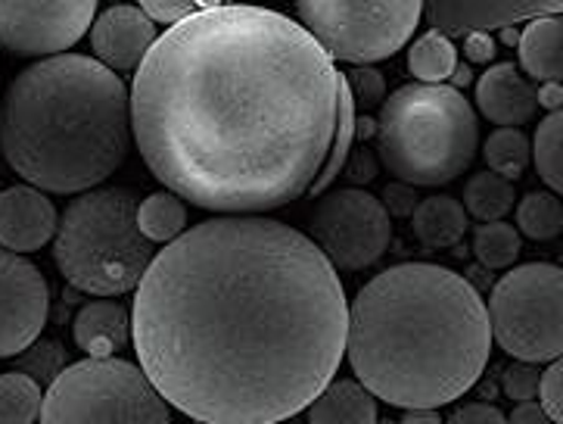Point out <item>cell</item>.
Wrapping results in <instances>:
<instances>
[{"mask_svg":"<svg viewBox=\"0 0 563 424\" xmlns=\"http://www.w3.org/2000/svg\"><path fill=\"white\" fill-rule=\"evenodd\" d=\"M32 352H25V359H22V369L25 371H32L35 374V381L37 378H51V374H59L56 371V366H59V350H56L54 344H41L37 347V340L29 347Z\"/></svg>","mask_w":563,"mask_h":424,"instance_id":"836d02e7","label":"cell"},{"mask_svg":"<svg viewBox=\"0 0 563 424\" xmlns=\"http://www.w3.org/2000/svg\"><path fill=\"white\" fill-rule=\"evenodd\" d=\"M563 231V204L551 191H532L517 206V235L554 240Z\"/></svg>","mask_w":563,"mask_h":424,"instance_id":"4316f807","label":"cell"},{"mask_svg":"<svg viewBox=\"0 0 563 424\" xmlns=\"http://www.w3.org/2000/svg\"><path fill=\"white\" fill-rule=\"evenodd\" d=\"M153 257V243L137 228V200L128 191H88L75 197L56 221V269L85 294L119 296L134 291Z\"/></svg>","mask_w":563,"mask_h":424,"instance_id":"8992f818","label":"cell"},{"mask_svg":"<svg viewBox=\"0 0 563 424\" xmlns=\"http://www.w3.org/2000/svg\"><path fill=\"white\" fill-rule=\"evenodd\" d=\"M380 204L389 216H411L418 206V194L411 185H389L383 191Z\"/></svg>","mask_w":563,"mask_h":424,"instance_id":"8d00e7d4","label":"cell"},{"mask_svg":"<svg viewBox=\"0 0 563 424\" xmlns=\"http://www.w3.org/2000/svg\"><path fill=\"white\" fill-rule=\"evenodd\" d=\"M93 0H0V44L19 56H59L91 29Z\"/></svg>","mask_w":563,"mask_h":424,"instance_id":"8fae6325","label":"cell"},{"mask_svg":"<svg viewBox=\"0 0 563 424\" xmlns=\"http://www.w3.org/2000/svg\"><path fill=\"white\" fill-rule=\"evenodd\" d=\"M41 424H172L168 403L122 359H85L63 369L41 400Z\"/></svg>","mask_w":563,"mask_h":424,"instance_id":"52a82bcc","label":"cell"},{"mask_svg":"<svg viewBox=\"0 0 563 424\" xmlns=\"http://www.w3.org/2000/svg\"><path fill=\"white\" fill-rule=\"evenodd\" d=\"M427 19L439 32H489L508 29L523 19L558 17L561 3H430Z\"/></svg>","mask_w":563,"mask_h":424,"instance_id":"2e32d148","label":"cell"},{"mask_svg":"<svg viewBox=\"0 0 563 424\" xmlns=\"http://www.w3.org/2000/svg\"><path fill=\"white\" fill-rule=\"evenodd\" d=\"M377 156H374V150H358V153H352L349 160H345V166H343V175L352 182L355 187H362L367 185L374 175H377Z\"/></svg>","mask_w":563,"mask_h":424,"instance_id":"e575fe53","label":"cell"},{"mask_svg":"<svg viewBox=\"0 0 563 424\" xmlns=\"http://www.w3.org/2000/svg\"><path fill=\"white\" fill-rule=\"evenodd\" d=\"M299 25L309 32L330 59L343 63H377L399 54L415 37L423 17L418 0L393 3H345V0H302Z\"/></svg>","mask_w":563,"mask_h":424,"instance_id":"9c48e42d","label":"cell"},{"mask_svg":"<svg viewBox=\"0 0 563 424\" xmlns=\"http://www.w3.org/2000/svg\"><path fill=\"white\" fill-rule=\"evenodd\" d=\"M464 213L473 216L479 225L486 221H505L510 209H514V182H505L495 172H479L473 175L467 187H464Z\"/></svg>","mask_w":563,"mask_h":424,"instance_id":"7402d4cb","label":"cell"},{"mask_svg":"<svg viewBox=\"0 0 563 424\" xmlns=\"http://www.w3.org/2000/svg\"><path fill=\"white\" fill-rule=\"evenodd\" d=\"M345 85H349V94H352V104H362V107H377L386 97V81L371 66L352 69V75H345Z\"/></svg>","mask_w":563,"mask_h":424,"instance_id":"f546056e","label":"cell"},{"mask_svg":"<svg viewBox=\"0 0 563 424\" xmlns=\"http://www.w3.org/2000/svg\"><path fill=\"white\" fill-rule=\"evenodd\" d=\"M411 231L415 238L430 250H449L467 231V213L449 194H433L420 200L411 213Z\"/></svg>","mask_w":563,"mask_h":424,"instance_id":"ffe728a7","label":"cell"},{"mask_svg":"<svg viewBox=\"0 0 563 424\" xmlns=\"http://www.w3.org/2000/svg\"><path fill=\"white\" fill-rule=\"evenodd\" d=\"M202 7L200 3H190V0H184V3H165V0H144L141 3V13H144L153 25L156 22H165V25H178L184 19H190L194 13H200Z\"/></svg>","mask_w":563,"mask_h":424,"instance_id":"d6a6232c","label":"cell"},{"mask_svg":"<svg viewBox=\"0 0 563 424\" xmlns=\"http://www.w3.org/2000/svg\"><path fill=\"white\" fill-rule=\"evenodd\" d=\"M54 204L29 185L0 191V250L35 253L56 235Z\"/></svg>","mask_w":563,"mask_h":424,"instance_id":"5bb4252c","label":"cell"},{"mask_svg":"<svg viewBox=\"0 0 563 424\" xmlns=\"http://www.w3.org/2000/svg\"><path fill=\"white\" fill-rule=\"evenodd\" d=\"M529 156L536 160L539 178L551 187V194L563 191V116L548 112L536 129V141L529 144Z\"/></svg>","mask_w":563,"mask_h":424,"instance_id":"d4e9b609","label":"cell"},{"mask_svg":"<svg viewBox=\"0 0 563 424\" xmlns=\"http://www.w3.org/2000/svg\"><path fill=\"white\" fill-rule=\"evenodd\" d=\"M156 25L141 13V7H110L93 19L91 47L100 66L110 73H131L144 63L150 47L156 44Z\"/></svg>","mask_w":563,"mask_h":424,"instance_id":"4fadbf2b","label":"cell"},{"mask_svg":"<svg viewBox=\"0 0 563 424\" xmlns=\"http://www.w3.org/2000/svg\"><path fill=\"white\" fill-rule=\"evenodd\" d=\"M536 104H539V107H545L548 112H561L563 107L561 81H545V85L539 88V94H536Z\"/></svg>","mask_w":563,"mask_h":424,"instance_id":"ab89813d","label":"cell"},{"mask_svg":"<svg viewBox=\"0 0 563 424\" xmlns=\"http://www.w3.org/2000/svg\"><path fill=\"white\" fill-rule=\"evenodd\" d=\"M343 281L309 235L219 216L165 243L137 284L131 344L168 406L202 424H277L345 356Z\"/></svg>","mask_w":563,"mask_h":424,"instance_id":"6da1fadb","label":"cell"},{"mask_svg":"<svg viewBox=\"0 0 563 424\" xmlns=\"http://www.w3.org/2000/svg\"><path fill=\"white\" fill-rule=\"evenodd\" d=\"M343 73L290 17L202 7L134 69L131 138L168 194L216 213L296 204L328 160Z\"/></svg>","mask_w":563,"mask_h":424,"instance_id":"7a4b0ae2","label":"cell"},{"mask_svg":"<svg viewBox=\"0 0 563 424\" xmlns=\"http://www.w3.org/2000/svg\"><path fill=\"white\" fill-rule=\"evenodd\" d=\"M445 424H508L501 409L489 406V403H467L454 412Z\"/></svg>","mask_w":563,"mask_h":424,"instance_id":"d590c367","label":"cell"},{"mask_svg":"<svg viewBox=\"0 0 563 424\" xmlns=\"http://www.w3.org/2000/svg\"><path fill=\"white\" fill-rule=\"evenodd\" d=\"M483 156L489 163V172L501 175L505 182L520 178L529 166V138L520 129H498L486 138Z\"/></svg>","mask_w":563,"mask_h":424,"instance_id":"f1b7e54d","label":"cell"},{"mask_svg":"<svg viewBox=\"0 0 563 424\" xmlns=\"http://www.w3.org/2000/svg\"><path fill=\"white\" fill-rule=\"evenodd\" d=\"M523 250V238L508 221H486L473 231V257L486 269H510Z\"/></svg>","mask_w":563,"mask_h":424,"instance_id":"83f0119b","label":"cell"},{"mask_svg":"<svg viewBox=\"0 0 563 424\" xmlns=\"http://www.w3.org/2000/svg\"><path fill=\"white\" fill-rule=\"evenodd\" d=\"M377 424H396V422H377Z\"/></svg>","mask_w":563,"mask_h":424,"instance_id":"ee69618b","label":"cell"},{"mask_svg":"<svg viewBox=\"0 0 563 424\" xmlns=\"http://www.w3.org/2000/svg\"><path fill=\"white\" fill-rule=\"evenodd\" d=\"M489 315L464 275L401 262L371 278L345 318V356L374 400L439 409L461 400L489 362Z\"/></svg>","mask_w":563,"mask_h":424,"instance_id":"3957f363","label":"cell"},{"mask_svg":"<svg viewBox=\"0 0 563 424\" xmlns=\"http://www.w3.org/2000/svg\"><path fill=\"white\" fill-rule=\"evenodd\" d=\"M539 406L545 412L548 418L554 424H563V371L561 362H551L542 371V381H539Z\"/></svg>","mask_w":563,"mask_h":424,"instance_id":"1f68e13d","label":"cell"},{"mask_svg":"<svg viewBox=\"0 0 563 424\" xmlns=\"http://www.w3.org/2000/svg\"><path fill=\"white\" fill-rule=\"evenodd\" d=\"M489 334L520 362H558L563 352V272L551 262L514 265L489 296Z\"/></svg>","mask_w":563,"mask_h":424,"instance_id":"ba28073f","label":"cell"},{"mask_svg":"<svg viewBox=\"0 0 563 424\" xmlns=\"http://www.w3.org/2000/svg\"><path fill=\"white\" fill-rule=\"evenodd\" d=\"M73 337L88 359H115L131 344V313L112 300H93L75 315Z\"/></svg>","mask_w":563,"mask_h":424,"instance_id":"e0dca14e","label":"cell"},{"mask_svg":"<svg viewBox=\"0 0 563 424\" xmlns=\"http://www.w3.org/2000/svg\"><path fill=\"white\" fill-rule=\"evenodd\" d=\"M501 37H505V44H510V47L517 44V32H514V29H505V32H501Z\"/></svg>","mask_w":563,"mask_h":424,"instance_id":"7bdbcfd3","label":"cell"},{"mask_svg":"<svg viewBox=\"0 0 563 424\" xmlns=\"http://www.w3.org/2000/svg\"><path fill=\"white\" fill-rule=\"evenodd\" d=\"M311 243L333 269L362 272L393 243V219L362 187H336L324 194L311 216Z\"/></svg>","mask_w":563,"mask_h":424,"instance_id":"30bf717a","label":"cell"},{"mask_svg":"<svg viewBox=\"0 0 563 424\" xmlns=\"http://www.w3.org/2000/svg\"><path fill=\"white\" fill-rule=\"evenodd\" d=\"M380 163L401 185H449L471 166L479 122L467 97L452 85H408L383 100L377 116Z\"/></svg>","mask_w":563,"mask_h":424,"instance_id":"5b68a950","label":"cell"},{"mask_svg":"<svg viewBox=\"0 0 563 424\" xmlns=\"http://www.w3.org/2000/svg\"><path fill=\"white\" fill-rule=\"evenodd\" d=\"M352 141H355V104H352V94H349V85H340V112H336V131H333V144H330L328 160L318 172V178L311 182L309 194H324L343 172L345 160H349V150H352Z\"/></svg>","mask_w":563,"mask_h":424,"instance_id":"cb8c5ba5","label":"cell"},{"mask_svg":"<svg viewBox=\"0 0 563 424\" xmlns=\"http://www.w3.org/2000/svg\"><path fill=\"white\" fill-rule=\"evenodd\" d=\"M520 66L539 81H561L563 75V22L561 17L532 19L523 35H517Z\"/></svg>","mask_w":563,"mask_h":424,"instance_id":"ac0fdd59","label":"cell"},{"mask_svg":"<svg viewBox=\"0 0 563 424\" xmlns=\"http://www.w3.org/2000/svg\"><path fill=\"white\" fill-rule=\"evenodd\" d=\"M131 94L85 54L32 63L0 104V150L35 191L88 194L125 163Z\"/></svg>","mask_w":563,"mask_h":424,"instance_id":"277c9868","label":"cell"},{"mask_svg":"<svg viewBox=\"0 0 563 424\" xmlns=\"http://www.w3.org/2000/svg\"><path fill=\"white\" fill-rule=\"evenodd\" d=\"M539 381H542V371L532 362H514L505 371V393L517 403H532V396H539Z\"/></svg>","mask_w":563,"mask_h":424,"instance_id":"4dcf8cb0","label":"cell"},{"mask_svg":"<svg viewBox=\"0 0 563 424\" xmlns=\"http://www.w3.org/2000/svg\"><path fill=\"white\" fill-rule=\"evenodd\" d=\"M476 107L479 112L501 126V129H520L536 116V88L527 81L514 63H495L476 81Z\"/></svg>","mask_w":563,"mask_h":424,"instance_id":"9a60e30c","label":"cell"},{"mask_svg":"<svg viewBox=\"0 0 563 424\" xmlns=\"http://www.w3.org/2000/svg\"><path fill=\"white\" fill-rule=\"evenodd\" d=\"M401 424H442V418H439V412H433V409H415V412H408L401 418Z\"/></svg>","mask_w":563,"mask_h":424,"instance_id":"60d3db41","label":"cell"},{"mask_svg":"<svg viewBox=\"0 0 563 424\" xmlns=\"http://www.w3.org/2000/svg\"><path fill=\"white\" fill-rule=\"evenodd\" d=\"M454 66H457V51L452 37L442 32L420 35L408 51V69L415 78H420V85H442L445 78H452Z\"/></svg>","mask_w":563,"mask_h":424,"instance_id":"603a6c76","label":"cell"},{"mask_svg":"<svg viewBox=\"0 0 563 424\" xmlns=\"http://www.w3.org/2000/svg\"><path fill=\"white\" fill-rule=\"evenodd\" d=\"M51 309V287L35 262L0 250V359L35 344Z\"/></svg>","mask_w":563,"mask_h":424,"instance_id":"7c38bea8","label":"cell"},{"mask_svg":"<svg viewBox=\"0 0 563 424\" xmlns=\"http://www.w3.org/2000/svg\"><path fill=\"white\" fill-rule=\"evenodd\" d=\"M41 415V388L25 371L0 374V424H35Z\"/></svg>","mask_w":563,"mask_h":424,"instance_id":"484cf974","label":"cell"},{"mask_svg":"<svg viewBox=\"0 0 563 424\" xmlns=\"http://www.w3.org/2000/svg\"><path fill=\"white\" fill-rule=\"evenodd\" d=\"M137 228L150 243H172L187 231V206L181 197L156 191L137 204Z\"/></svg>","mask_w":563,"mask_h":424,"instance_id":"44dd1931","label":"cell"},{"mask_svg":"<svg viewBox=\"0 0 563 424\" xmlns=\"http://www.w3.org/2000/svg\"><path fill=\"white\" fill-rule=\"evenodd\" d=\"M464 51H467L471 63H489L492 56H495V41L489 37V32H471Z\"/></svg>","mask_w":563,"mask_h":424,"instance_id":"74e56055","label":"cell"},{"mask_svg":"<svg viewBox=\"0 0 563 424\" xmlns=\"http://www.w3.org/2000/svg\"><path fill=\"white\" fill-rule=\"evenodd\" d=\"M309 424H377V400L358 381H330L311 400Z\"/></svg>","mask_w":563,"mask_h":424,"instance_id":"d6986e66","label":"cell"},{"mask_svg":"<svg viewBox=\"0 0 563 424\" xmlns=\"http://www.w3.org/2000/svg\"><path fill=\"white\" fill-rule=\"evenodd\" d=\"M452 78H454V85H467V81H471V69H467V66H454Z\"/></svg>","mask_w":563,"mask_h":424,"instance_id":"b9f144b4","label":"cell"},{"mask_svg":"<svg viewBox=\"0 0 563 424\" xmlns=\"http://www.w3.org/2000/svg\"><path fill=\"white\" fill-rule=\"evenodd\" d=\"M508 424H554L548 418L539 403H520V406L510 412Z\"/></svg>","mask_w":563,"mask_h":424,"instance_id":"f35d334b","label":"cell"}]
</instances>
